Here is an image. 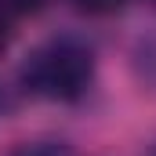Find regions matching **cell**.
Segmentation results:
<instances>
[{
  "instance_id": "obj_3",
  "label": "cell",
  "mask_w": 156,
  "mask_h": 156,
  "mask_svg": "<svg viewBox=\"0 0 156 156\" xmlns=\"http://www.w3.org/2000/svg\"><path fill=\"white\" fill-rule=\"evenodd\" d=\"M44 7V0H0V11H7L11 18H22V15H37Z\"/></svg>"
},
{
  "instance_id": "obj_4",
  "label": "cell",
  "mask_w": 156,
  "mask_h": 156,
  "mask_svg": "<svg viewBox=\"0 0 156 156\" xmlns=\"http://www.w3.org/2000/svg\"><path fill=\"white\" fill-rule=\"evenodd\" d=\"M80 11H87V15H109V11H116L123 0H73Z\"/></svg>"
},
{
  "instance_id": "obj_2",
  "label": "cell",
  "mask_w": 156,
  "mask_h": 156,
  "mask_svg": "<svg viewBox=\"0 0 156 156\" xmlns=\"http://www.w3.org/2000/svg\"><path fill=\"white\" fill-rule=\"evenodd\" d=\"M7 156H76V149L69 142H58V138H37V142L15 145Z\"/></svg>"
},
{
  "instance_id": "obj_1",
  "label": "cell",
  "mask_w": 156,
  "mask_h": 156,
  "mask_svg": "<svg viewBox=\"0 0 156 156\" xmlns=\"http://www.w3.org/2000/svg\"><path fill=\"white\" fill-rule=\"evenodd\" d=\"M94 80V55L73 37L47 40L22 66V87L47 102H76Z\"/></svg>"
},
{
  "instance_id": "obj_5",
  "label": "cell",
  "mask_w": 156,
  "mask_h": 156,
  "mask_svg": "<svg viewBox=\"0 0 156 156\" xmlns=\"http://www.w3.org/2000/svg\"><path fill=\"white\" fill-rule=\"evenodd\" d=\"M11 37H15V18H11L7 11H0V55L7 51V44H11Z\"/></svg>"
}]
</instances>
